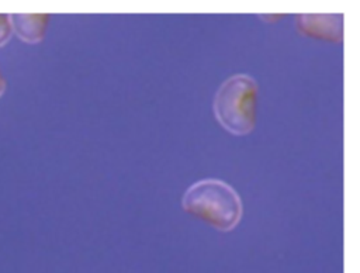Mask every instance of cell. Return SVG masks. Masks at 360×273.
<instances>
[{"label": "cell", "mask_w": 360, "mask_h": 273, "mask_svg": "<svg viewBox=\"0 0 360 273\" xmlns=\"http://www.w3.org/2000/svg\"><path fill=\"white\" fill-rule=\"evenodd\" d=\"M183 210L218 231H232L240 221L243 204L238 191L219 179H201L183 194Z\"/></svg>", "instance_id": "6da1fadb"}, {"label": "cell", "mask_w": 360, "mask_h": 273, "mask_svg": "<svg viewBox=\"0 0 360 273\" xmlns=\"http://www.w3.org/2000/svg\"><path fill=\"white\" fill-rule=\"evenodd\" d=\"M257 83L246 73L229 76L218 87L212 110L219 125L233 135H248L256 125Z\"/></svg>", "instance_id": "7a4b0ae2"}, {"label": "cell", "mask_w": 360, "mask_h": 273, "mask_svg": "<svg viewBox=\"0 0 360 273\" xmlns=\"http://www.w3.org/2000/svg\"><path fill=\"white\" fill-rule=\"evenodd\" d=\"M295 25L298 32L311 38L330 42L343 39V15L340 13L297 14Z\"/></svg>", "instance_id": "3957f363"}, {"label": "cell", "mask_w": 360, "mask_h": 273, "mask_svg": "<svg viewBox=\"0 0 360 273\" xmlns=\"http://www.w3.org/2000/svg\"><path fill=\"white\" fill-rule=\"evenodd\" d=\"M10 23L17 37L28 44L41 42L46 32L49 14L46 13H13Z\"/></svg>", "instance_id": "277c9868"}, {"label": "cell", "mask_w": 360, "mask_h": 273, "mask_svg": "<svg viewBox=\"0 0 360 273\" xmlns=\"http://www.w3.org/2000/svg\"><path fill=\"white\" fill-rule=\"evenodd\" d=\"M11 32H13V28L10 23V14L0 13V46L10 39Z\"/></svg>", "instance_id": "5b68a950"}, {"label": "cell", "mask_w": 360, "mask_h": 273, "mask_svg": "<svg viewBox=\"0 0 360 273\" xmlns=\"http://www.w3.org/2000/svg\"><path fill=\"white\" fill-rule=\"evenodd\" d=\"M4 90H6V79L3 77V75H1V72H0V97H1V94L4 93Z\"/></svg>", "instance_id": "8992f818"}]
</instances>
